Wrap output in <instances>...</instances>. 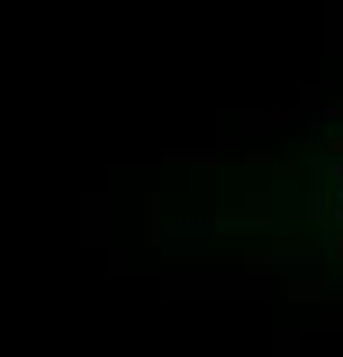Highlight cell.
I'll return each instance as SVG.
<instances>
[{
	"mask_svg": "<svg viewBox=\"0 0 343 357\" xmlns=\"http://www.w3.org/2000/svg\"><path fill=\"white\" fill-rule=\"evenodd\" d=\"M337 251H340V261H343V234L337 237Z\"/></svg>",
	"mask_w": 343,
	"mask_h": 357,
	"instance_id": "3",
	"label": "cell"
},
{
	"mask_svg": "<svg viewBox=\"0 0 343 357\" xmlns=\"http://www.w3.org/2000/svg\"><path fill=\"white\" fill-rule=\"evenodd\" d=\"M333 178H337V185H343V165H337V169H333Z\"/></svg>",
	"mask_w": 343,
	"mask_h": 357,
	"instance_id": "2",
	"label": "cell"
},
{
	"mask_svg": "<svg viewBox=\"0 0 343 357\" xmlns=\"http://www.w3.org/2000/svg\"><path fill=\"white\" fill-rule=\"evenodd\" d=\"M330 151H333V155L340 158V155H343V137H340V141H333V144H330Z\"/></svg>",
	"mask_w": 343,
	"mask_h": 357,
	"instance_id": "1",
	"label": "cell"
}]
</instances>
